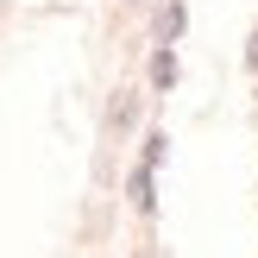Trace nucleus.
<instances>
[{"mask_svg":"<svg viewBox=\"0 0 258 258\" xmlns=\"http://www.w3.org/2000/svg\"><path fill=\"white\" fill-rule=\"evenodd\" d=\"M133 120H139V95H133V88H120L113 107H107V126H113V133H133Z\"/></svg>","mask_w":258,"mask_h":258,"instance_id":"1","label":"nucleus"},{"mask_svg":"<svg viewBox=\"0 0 258 258\" xmlns=\"http://www.w3.org/2000/svg\"><path fill=\"white\" fill-rule=\"evenodd\" d=\"M126 189H133V208H139V214L158 208V202H151V164H145V170H133V183H126Z\"/></svg>","mask_w":258,"mask_h":258,"instance_id":"2","label":"nucleus"},{"mask_svg":"<svg viewBox=\"0 0 258 258\" xmlns=\"http://www.w3.org/2000/svg\"><path fill=\"white\" fill-rule=\"evenodd\" d=\"M183 25H189V13H183V7H176V0H170V7L158 13V38H164V44H170V38L183 32Z\"/></svg>","mask_w":258,"mask_h":258,"instance_id":"3","label":"nucleus"},{"mask_svg":"<svg viewBox=\"0 0 258 258\" xmlns=\"http://www.w3.org/2000/svg\"><path fill=\"white\" fill-rule=\"evenodd\" d=\"M151 82H158V88L176 82V57H170V50H158V57H151Z\"/></svg>","mask_w":258,"mask_h":258,"instance_id":"4","label":"nucleus"},{"mask_svg":"<svg viewBox=\"0 0 258 258\" xmlns=\"http://www.w3.org/2000/svg\"><path fill=\"white\" fill-rule=\"evenodd\" d=\"M246 70H258V32H252V44H246Z\"/></svg>","mask_w":258,"mask_h":258,"instance_id":"5","label":"nucleus"},{"mask_svg":"<svg viewBox=\"0 0 258 258\" xmlns=\"http://www.w3.org/2000/svg\"><path fill=\"white\" fill-rule=\"evenodd\" d=\"M126 7H139V0H126Z\"/></svg>","mask_w":258,"mask_h":258,"instance_id":"6","label":"nucleus"}]
</instances>
